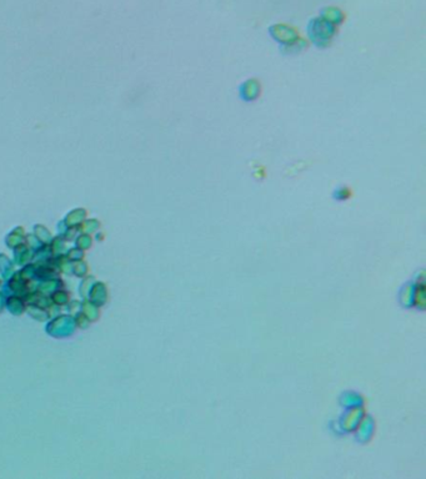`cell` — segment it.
Segmentation results:
<instances>
[{
    "instance_id": "1",
    "label": "cell",
    "mask_w": 426,
    "mask_h": 479,
    "mask_svg": "<svg viewBox=\"0 0 426 479\" xmlns=\"http://www.w3.org/2000/svg\"><path fill=\"white\" fill-rule=\"evenodd\" d=\"M309 34H310L314 43L320 46H324L335 34V24L327 20L322 16L313 19L309 24Z\"/></svg>"
},
{
    "instance_id": "2",
    "label": "cell",
    "mask_w": 426,
    "mask_h": 479,
    "mask_svg": "<svg viewBox=\"0 0 426 479\" xmlns=\"http://www.w3.org/2000/svg\"><path fill=\"white\" fill-rule=\"evenodd\" d=\"M364 417V412L361 409L360 406L358 407H353L350 409L347 413H345V416L340 419V427L341 430L350 432V431H355L358 428L359 423L361 422Z\"/></svg>"
},
{
    "instance_id": "3",
    "label": "cell",
    "mask_w": 426,
    "mask_h": 479,
    "mask_svg": "<svg viewBox=\"0 0 426 479\" xmlns=\"http://www.w3.org/2000/svg\"><path fill=\"white\" fill-rule=\"evenodd\" d=\"M270 34L277 40L283 41V43L292 44L297 41V33L292 28L286 26V25H274V26L270 28Z\"/></svg>"
},
{
    "instance_id": "4",
    "label": "cell",
    "mask_w": 426,
    "mask_h": 479,
    "mask_svg": "<svg viewBox=\"0 0 426 479\" xmlns=\"http://www.w3.org/2000/svg\"><path fill=\"white\" fill-rule=\"evenodd\" d=\"M260 94V84L258 80L250 79L240 86V96L245 101H254Z\"/></svg>"
},
{
    "instance_id": "5",
    "label": "cell",
    "mask_w": 426,
    "mask_h": 479,
    "mask_svg": "<svg viewBox=\"0 0 426 479\" xmlns=\"http://www.w3.org/2000/svg\"><path fill=\"white\" fill-rule=\"evenodd\" d=\"M424 277L421 276L419 281H417L416 286L414 287V297H413V305L419 307L420 310H424L425 307V285H424Z\"/></svg>"
},
{
    "instance_id": "6",
    "label": "cell",
    "mask_w": 426,
    "mask_h": 479,
    "mask_svg": "<svg viewBox=\"0 0 426 479\" xmlns=\"http://www.w3.org/2000/svg\"><path fill=\"white\" fill-rule=\"evenodd\" d=\"M358 436L359 439L363 442L367 441V439L371 437L372 432H374V422H372L371 418H364L361 419V422L359 423L358 425Z\"/></svg>"
},
{
    "instance_id": "7",
    "label": "cell",
    "mask_w": 426,
    "mask_h": 479,
    "mask_svg": "<svg viewBox=\"0 0 426 479\" xmlns=\"http://www.w3.org/2000/svg\"><path fill=\"white\" fill-rule=\"evenodd\" d=\"M322 18H325L327 20L331 21L334 24H340L342 23V19H344V14L341 13L340 9L338 8H327V9L321 10V15Z\"/></svg>"
},
{
    "instance_id": "8",
    "label": "cell",
    "mask_w": 426,
    "mask_h": 479,
    "mask_svg": "<svg viewBox=\"0 0 426 479\" xmlns=\"http://www.w3.org/2000/svg\"><path fill=\"white\" fill-rule=\"evenodd\" d=\"M413 297L414 287L411 285H408L400 294V301H402V303L405 307H410V306H413Z\"/></svg>"
},
{
    "instance_id": "9",
    "label": "cell",
    "mask_w": 426,
    "mask_h": 479,
    "mask_svg": "<svg viewBox=\"0 0 426 479\" xmlns=\"http://www.w3.org/2000/svg\"><path fill=\"white\" fill-rule=\"evenodd\" d=\"M346 398H347V401H345V400L341 401L342 405H344V406H352V407H358V406H359L358 402H361V401L356 400V394H354V393H347Z\"/></svg>"
},
{
    "instance_id": "10",
    "label": "cell",
    "mask_w": 426,
    "mask_h": 479,
    "mask_svg": "<svg viewBox=\"0 0 426 479\" xmlns=\"http://www.w3.org/2000/svg\"><path fill=\"white\" fill-rule=\"evenodd\" d=\"M347 196H349V189L347 188L338 189L335 192V197L338 200H346Z\"/></svg>"
}]
</instances>
